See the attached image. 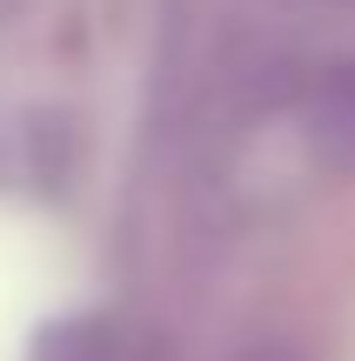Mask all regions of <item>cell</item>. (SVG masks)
Segmentation results:
<instances>
[{
  "mask_svg": "<svg viewBox=\"0 0 355 361\" xmlns=\"http://www.w3.org/2000/svg\"><path fill=\"white\" fill-rule=\"evenodd\" d=\"M302 141H308V161L322 174H355V61H335L308 87Z\"/></svg>",
  "mask_w": 355,
  "mask_h": 361,
  "instance_id": "1",
  "label": "cell"
},
{
  "mask_svg": "<svg viewBox=\"0 0 355 361\" xmlns=\"http://www.w3.org/2000/svg\"><path fill=\"white\" fill-rule=\"evenodd\" d=\"M235 361H302V348H289V341H262V348L235 355Z\"/></svg>",
  "mask_w": 355,
  "mask_h": 361,
  "instance_id": "2",
  "label": "cell"
},
{
  "mask_svg": "<svg viewBox=\"0 0 355 361\" xmlns=\"http://www.w3.org/2000/svg\"><path fill=\"white\" fill-rule=\"evenodd\" d=\"M342 7H355V0H342Z\"/></svg>",
  "mask_w": 355,
  "mask_h": 361,
  "instance_id": "3",
  "label": "cell"
}]
</instances>
